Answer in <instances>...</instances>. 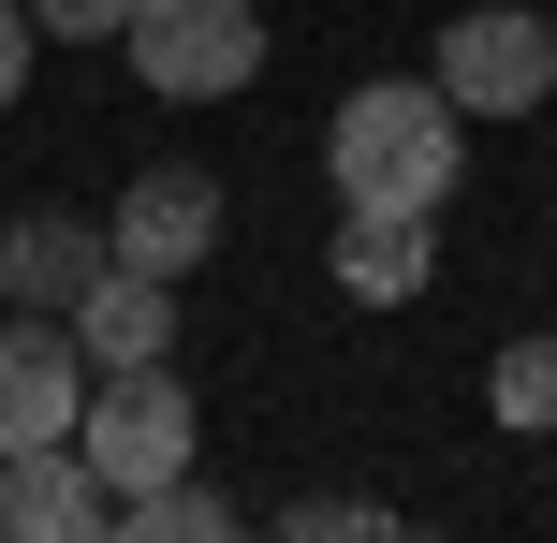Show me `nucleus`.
<instances>
[{"instance_id":"nucleus-10","label":"nucleus","mask_w":557,"mask_h":543,"mask_svg":"<svg viewBox=\"0 0 557 543\" xmlns=\"http://www.w3.org/2000/svg\"><path fill=\"white\" fill-rule=\"evenodd\" d=\"M425 264H441V221H425V206H352V221H337V294H367V309L425 294Z\"/></svg>"},{"instance_id":"nucleus-12","label":"nucleus","mask_w":557,"mask_h":543,"mask_svg":"<svg viewBox=\"0 0 557 543\" xmlns=\"http://www.w3.org/2000/svg\"><path fill=\"white\" fill-rule=\"evenodd\" d=\"M117 529H147V543H221V529H235V499H221V485H191V470H176V485H147V499H117Z\"/></svg>"},{"instance_id":"nucleus-1","label":"nucleus","mask_w":557,"mask_h":543,"mask_svg":"<svg viewBox=\"0 0 557 543\" xmlns=\"http://www.w3.org/2000/svg\"><path fill=\"white\" fill-rule=\"evenodd\" d=\"M323 176H337V206H425L441 221L455 176H470V103L441 74H367L323 118Z\"/></svg>"},{"instance_id":"nucleus-13","label":"nucleus","mask_w":557,"mask_h":543,"mask_svg":"<svg viewBox=\"0 0 557 543\" xmlns=\"http://www.w3.org/2000/svg\"><path fill=\"white\" fill-rule=\"evenodd\" d=\"M147 0H29V29H59V45H133Z\"/></svg>"},{"instance_id":"nucleus-4","label":"nucleus","mask_w":557,"mask_h":543,"mask_svg":"<svg viewBox=\"0 0 557 543\" xmlns=\"http://www.w3.org/2000/svg\"><path fill=\"white\" fill-rule=\"evenodd\" d=\"M441 88L470 118H543L557 103V29L529 15V0H470V15L441 29Z\"/></svg>"},{"instance_id":"nucleus-5","label":"nucleus","mask_w":557,"mask_h":543,"mask_svg":"<svg viewBox=\"0 0 557 543\" xmlns=\"http://www.w3.org/2000/svg\"><path fill=\"white\" fill-rule=\"evenodd\" d=\"M103 235H117V264H147V280H191V264L221 250V176L206 162H147L133 192L103 206Z\"/></svg>"},{"instance_id":"nucleus-11","label":"nucleus","mask_w":557,"mask_h":543,"mask_svg":"<svg viewBox=\"0 0 557 543\" xmlns=\"http://www.w3.org/2000/svg\"><path fill=\"white\" fill-rule=\"evenodd\" d=\"M484 411H499L513 441H557V338H513L499 368H484Z\"/></svg>"},{"instance_id":"nucleus-3","label":"nucleus","mask_w":557,"mask_h":543,"mask_svg":"<svg viewBox=\"0 0 557 543\" xmlns=\"http://www.w3.org/2000/svg\"><path fill=\"white\" fill-rule=\"evenodd\" d=\"M133 74H147V103H235L264 74V0H147Z\"/></svg>"},{"instance_id":"nucleus-15","label":"nucleus","mask_w":557,"mask_h":543,"mask_svg":"<svg viewBox=\"0 0 557 543\" xmlns=\"http://www.w3.org/2000/svg\"><path fill=\"white\" fill-rule=\"evenodd\" d=\"M15 88H29V0H0V118H15Z\"/></svg>"},{"instance_id":"nucleus-7","label":"nucleus","mask_w":557,"mask_h":543,"mask_svg":"<svg viewBox=\"0 0 557 543\" xmlns=\"http://www.w3.org/2000/svg\"><path fill=\"white\" fill-rule=\"evenodd\" d=\"M103 264H117V235L88 221V206H29V221H0V294H15V309H59V323H74Z\"/></svg>"},{"instance_id":"nucleus-2","label":"nucleus","mask_w":557,"mask_h":543,"mask_svg":"<svg viewBox=\"0 0 557 543\" xmlns=\"http://www.w3.org/2000/svg\"><path fill=\"white\" fill-rule=\"evenodd\" d=\"M191 382H176V353L162 368H103L88 382V411H74V456L103 470V499H147V485H176L191 470Z\"/></svg>"},{"instance_id":"nucleus-6","label":"nucleus","mask_w":557,"mask_h":543,"mask_svg":"<svg viewBox=\"0 0 557 543\" xmlns=\"http://www.w3.org/2000/svg\"><path fill=\"white\" fill-rule=\"evenodd\" d=\"M74 411H88V338L59 309H15L0 323V456L15 441H74Z\"/></svg>"},{"instance_id":"nucleus-8","label":"nucleus","mask_w":557,"mask_h":543,"mask_svg":"<svg viewBox=\"0 0 557 543\" xmlns=\"http://www.w3.org/2000/svg\"><path fill=\"white\" fill-rule=\"evenodd\" d=\"M88 529H117L103 470H88L74 441H15V456H0V543H88Z\"/></svg>"},{"instance_id":"nucleus-14","label":"nucleus","mask_w":557,"mask_h":543,"mask_svg":"<svg viewBox=\"0 0 557 543\" xmlns=\"http://www.w3.org/2000/svg\"><path fill=\"white\" fill-rule=\"evenodd\" d=\"M382 499H294V543H382Z\"/></svg>"},{"instance_id":"nucleus-9","label":"nucleus","mask_w":557,"mask_h":543,"mask_svg":"<svg viewBox=\"0 0 557 543\" xmlns=\"http://www.w3.org/2000/svg\"><path fill=\"white\" fill-rule=\"evenodd\" d=\"M74 338H88V382H103V368H162V353H176V280L103 264V280H88V309H74Z\"/></svg>"}]
</instances>
